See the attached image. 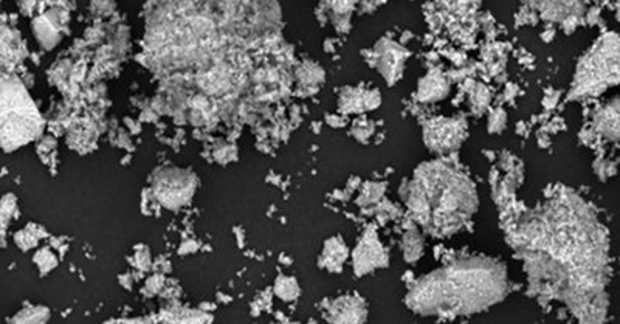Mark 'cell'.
I'll use <instances>...</instances> for the list:
<instances>
[{
	"mask_svg": "<svg viewBox=\"0 0 620 324\" xmlns=\"http://www.w3.org/2000/svg\"><path fill=\"white\" fill-rule=\"evenodd\" d=\"M408 206L416 221L429 233L448 236L473 216L478 206L476 188L451 164L423 163L408 186Z\"/></svg>",
	"mask_w": 620,
	"mask_h": 324,
	"instance_id": "3",
	"label": "cell"
},
{
	"mask_svg": "<svg viewBox=\"0 0 620 324\" xmlns=\"http://www.w3.org/2000/svg\"><path fill=\"white\" fill-rule=\"evenodd\" d=\"M506 114L504 111H495L492 115L489 117V131L495 133V132H501L506 127Z\"/></svg>",
	"mask_w": 620,
	"mask_h": 324,
	"instance_id": "15",
	"label": "cell"
},
{
	"mask_svg": "<svg viewBox=\"0 0 620 324\" xmlns=\"http://www.w3.org/2000/svg\"><path fill=\"white\" fill-rule=\"evenodd\" d=\"M355 270L359 274H365L367 272L374 270V268L386 266L388 262V255L385 253L383 247L380 246L377 236L374 231L365 236V239L355 252Z\"/></svg>",
	"mask_w": 620,
	"mask_h": 324,
	"instance_id": "8",
	"label": "cell"
},
{
	"mask_svg": "<svg viewBox=\"0 0 620 324\" xmlns=\"http://www.w3.org/2000/svg\"><path fill=\"white\" fill-rule=\"evenodd\" d=\"M326 2L336 17H340V19H348L351 11L360 0H326Z\"/></svg>",
	"mask_w": 620,
	"mask_h": 324,
	"instance_id": "14",
	"label": "cell"
},
{
	"mask_svg": "<svg viewBox=\"0 0 620 324\" xmlns=\"http://www.w3.org/2000/svg\"><path fill=\"white\" fill-rule=\"evenodd\" d=\"M405 259L408 262H416L423 253V237L417 230H408L402 241Z\"/></svg>",
	"mask_w": 620,
	"mask_h": 324,
	"instance_id": "13",
	"label": "cell"
},
{
	"mask_svg": "<svg viewBox=\"0 0 620 324\" xmlns=\"http://www.w3.org/2000/svg\"><path fill=\"white\" fill-rule=\"evenodd\" d=\"M405 59H407V53L392 41H382L376 48L377 67L386 83L389 84L396 83L402 76Z\"/></svg>",
	"mask_w": 620,
	"mask_h": 324,
	"instance_id": "7",
	"label": "cell"
},
{
	"mask_svg": "<svg viewBox=\"0 0 620 324\" xmlns=\"http://www.w3.org/2000/svg\"><path fill=\"white\" fill-rule=\"evenodd\" d=\"M380 94L377 90H360V89H351L346 90L341 95V107L348 112H361V111H371V109L378 107Z\"/></svg>",
	"mask_w": 620,
	"mask_h": 324,
	"instance_id": "11",
	"label": "cell"
},
{
	"mask_svg": "<svg viewBox=\"0 0 620 324\" xmlns=\"http://www.w3.org/2000/svg\"><path fill=\"white\" fill-rule=\"evenodd\" d=\"M595 129L608 140H620V98L608 102L595 115Z\"/></svg>",
	"mask_w": 620,
	"mask_h": 324,
	"instance_id": "10",
	"label": "cell"
},
{
	"mask_svg": "<svg viewBox=\"0 0 620 324\" xmlns=\"http://www.w3.org/2000/svg\"><path fill=\"white\" fill-rule=\"evenodd\" d=\"M448 94V83L444 75L439 72L428 73L419 84V95L420 101H439Z\"/></svg>",
	"mask_w": 620,
	"mask_h": 324,
	"instance_id": "12",
	"label": "cell"
},
{
	"mask_svg": "<svg viewBox=\"0 0 620 324\" xmlns=\"http://www.w3.org/2000/svg\"><path fill=\"white\" fill-rule=\"evenodd\" d=\"M41 127L39 114L36 111L22 85L11 81L3 83V144L11 148L33 138Z\"/></svg>",
	"mask_w": 620,
	"mask_h": 324,
	"instance_id": "5",
	"label": "cell"
},
{
	"mask_svg": "<svg viewBox=\"0 0 620 324\" xmlns=\"http://www.w3.org/2000/svg\"><path fill=\"white\" fill-rule=\"evenodd\" d=\"M620 81V38L608 33L595 42L577 64L570 96L585 98L603 94Z\"/></svg>",
	"mask_w": 620,
	"mask_h": 324,
	"instance_id": "4",
	"label": "cell"
},
{
	"mask_svg": "<svg viewBox=\"0 0 620 324\" xmlns=\"http://www.w3.org/2000/svg\"><path fill=\"white\" fill-rule=\"evenodd\" d=\"M506 293L504 267L487 258H469L417 281L408 293L407 304L420 315H470L492 307Z\"/></svg>",
	"mask_w": 620,
	"mask_h": 324,
	"instance_id": "2",
	"label": "cell"
},
{
	"mask_svg": "<svg viewBox=\"0 0 620 324\" xmlns=\"http://www.w3.org/2000/svg\"><path fill=\"white\" fill-rule=\"evenodd\" d=\"M543 16L549 21L575 22L585 11L583 0H542Z\"/></svg>",
	"mask_w": 620,
	"mask_h": 324,
	"instance_id": "9",
	"label": "cell"
},
{
	"mask_svg": "<svg viewBox=\"0 0 620 324\" xmlns=\"http://www.w3.org/2000/svg\"><path fill=\"white\" fill-rule=\"evenodd\" d=\"M526 270L539 292L558 295L581 321L606 315L608 236L597 216L574 194L560 195L517 231Z\"/></svg>",
	"mask_w": 620,
	"mask_h": 324,
	"instance_id": "1",
	"label": "cell"
},
{
	"mask_svg": "<svg viewBox=\"0 0 620 324\" xmlns=\"http://www.w3.org/2000/svg\"><path fill=\"white\" fill-rule=\"evenodd\" d=\"M465 137L464 120L458 118H436L428 121L423 127V140L434 152L448 154L456 151Z\"/></svg>",
	"mask_w": 620,
	"mask_h": 324,
	"instance_id": "6",
	"label": "cell"
}]
</instances>
